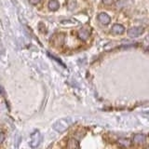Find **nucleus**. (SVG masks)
I'll return each instance as SVG.
<instances>
[{
  "instance_id": "obj_1",
  "label": "nucleus",
  "mask_w": 149,
  "mask_h": 149,
  "mask_svg": "<svg viewBox=\"0 0 149 149\" xmlns=\"http://www.w3.org/2000/svg\"><path fill=\"white\" fill-rule=\"evenodd\" d=\"M70 126V121L68 118H63L58 120L53 125V128L57 130L58 132H63L64 130H66Z\"/></svg>"
},
{
  "instance_id": "obj_2",
  "label": "nucleus",
  "mask_w": 149,
  "mask_h": 149,
  "mask_svg": "<svg viewBox=\"0 0 149 149\" xmlns=\"http://www.w3.org/2000/svg\"><path fill=\"white\" fill-rule=\"evenodd\" d=\"M143 33H144V28L143 26H133L130 27L128 30L127 34L129 37L134 38V37H138L140 36H142Z\"/></svg>"
},
{
  "instance_id": "obj_3",
  "label": "nucleus",
  "mask_w": 149,
  "mask_h": 149,
  "mask_svg": "<svg viewBox=\"0 0 149 149\" xmlns=\"http://www.w3.org/2000/svg\"><path fill=\"white\" fill-rule=\"evenodd\" d=\"M77 36L79 37V39H81L83 41L87 40L88 37H90V36H91V30H90V28H88V27H82L81 29L78 31Z\"/></svg>"
},
{
  "instance_id": "obj_4",
  "label": "nucleus",
  "mask_w": 149,
  "mask_h": 149,
  "mask_svg": "<svg viewBox=\"0 0 149 149\" xmlns=\"http://www.w3.org/2000/svg\"><path fill=\"white\" fill-rule=\"evenodd\" d=\"M32 141H31V147L32 148H36L38 146V144L40 143L41 141V134L39 132H36L32 134Z\"/></svg>"
},
{
  "instance_id": "obj_5",
  "label": "nucleus",
  "mask_w": 149,
  "mask_h": 149,
  "mask_svg": "<svg viewBox=\"0 0 149 149\" xmlns=\"http://www.w3.org/2000/svg\"><path fill=\"white\" fill-rule=\"evenodd\" d=\"M98 20H99V22L104 25H107V24H109V23L111 22L110 16L105 12L99 13V15H98Z\"/></svg>"
},
{
  "instance_id": "obj_6",
  "label": "nucleus",
  "mask_w": 149,
  "mask_h": 149,
  "mask_svg": "<svg viewBox=\"0 0 149 149\" xmlns=\"http://www.w3.org/2000/svg\"><path fill=\"white\" fill-rule=\"evenodd\" d=\"M111 31L113 32L115 35H122L125 32V27L123 25L119 24V23H115V24L112 26Z\"/></svg>"
},
{
  "instance_id": "obj_7",
  "label": "nucleus",
  "mask_w": 149,
  "mask_h": 149,
  "mask_svg": "<svg viewBox=\"0 0 149 149\" xmlns=\"http://www.w3.org/2000/svg\"><path fill=\"white\" fill-rule=\"evenodd\" d=\"M66 149H79V143L77 139L71 138L66 143Z\"/></svg>"
},
{
  "instance_id": "obj_8",
  "label": "nucleus",
  "mask_w": 149,
  "mask_h": 149,
  "mask_svg": "<svg viewBox=\"0 0 149 149\" xmlns=\"http://www.w3.org/2000/svg\"><path fill=\"white\" fill-rule=\"evenodd\" d=\"M48 8L49 10L51 11H55L59 9L60 8V3L58 0H49V4H48Z\"/></svg>"
},
{
  "instance_id": "obj_9",
  "label": "nucleus",
  "mask_w": 149,
  "mask_h": 149,
  "mask_svg": "<svg viewBox=\"0 0 149 149\" xmlns=\"http://www.w3.org/2000/svg\"><path fill=\"white\" fill-rule=\"evenodd\" d=\"M146 137L143 134H136L133 137V142L136 143H143L146 142Z\"/></svg>"
},
{
  "instance_id": "obj_10",
  "label": "nucleus",
  "mask_w": 149,
  "mask_h": 149,
  "mask_svg": "<svg viewBox=\"0 0 149 149\" xmlns=\"http://www.w3.org/2000/svg\"><path fill=\"white\" fill-rule=\"evenodd\" d=\"M118 143L120 146L123 147H130V144H132V141L130 139H119L118 141Z\"/></svg>"
},
{
  "instance_id": "obj_11",
  "label": "nucleus",
  "mask_w": 149,
  "mask_h": 149,
  "mask_svg": "<svg viewBox=\"0 0 149 149\" xmlns=\"http://www.w3.org/2000/svg\"><path fill=\"white\" fill-rule=\"evenodd\" d=\"M102 3L104 5H107V6H109V5H112L114 3V0H102Z\"/></svg>"
},
{
  "instance_id": "obj_12",
  "label": "nucleus",
  "mask_w": 149,
  "mask_h": 149,
  "mask_svg": "<svg viewBox=\"0 0 149 149\" xmlns=\"http://www.w3.org/2000/svg\"><path fill=\"white\" fill-rule=\"evenodd\" d=\"M5 138H6V136H5V133L4 132H0V144H1L5 141Z\"/></svg>"
},
{
  "instance_id": "obj_13",
  "label": "nucleus",
  "mask_w": 149,
  "mask_h": 149,
  "mask_svg": "<svg viewBox=\"0 0 149 149\" xmlns=\"http://www.w3.org/2000/svg\"><path fill=\"white\" fill-rule=\"evenodd\" d=\"M41 0H29V2L32 4V5H37Z\"/></svg>"
},
{
  "instance_id": "obj_14",
  "label": "nucleus",
  "mask_w": 149,
  "mask_h": 149,
  "mask_svg": "<svg viewBox=\"0 0 149 149\" xmlns=\"http://www.w3.org/2000/svg\"><path fill=\"white\" fill-rule=\"evenodd\" d=\"M147 149H149V147H148V148H147Z\"/></svg>"
}]
</instances>
